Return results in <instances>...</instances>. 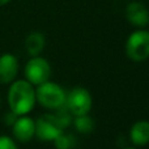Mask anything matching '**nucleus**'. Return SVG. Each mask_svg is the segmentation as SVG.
<instances>
[{
    "mask_svg": "<svg viewBox=\"0 0 149 149\" xmlns=\"http://www.w3.org/2000/svg\"><path fill=\"white\" fill-rule=\"evenodd\" d=\"M130 136L135 145H147L149 143V122L148 120H137L131 127Z\"/></svg>",
    "mask_w": 149,
    "mask_h": 149,
    "instance_id": "obj_10",
    "label": "nucleus"
},
{
    "mask_svg": "<svg viewBox=\"0 0 149 149\" xmlns=\"http://www.w3.org/2000/svg\"><path fill=\"white\" fill-rule=\"evenodd\" d=\"M65 92L60 85L51 81H46L43 84L38 85V89L36 90V98L43 107L55 109L60 107L65 103Z\"/></svg>",
    "mask_w": 149,
    "mask_h": 149,
    "instance_id": "obj_2",
    "label": "nucleus"
},
{
    "mask_svg": "<svg viewBox=\"0 0 149 149\" xmlns=\"http://www.w3.org/2000/svg\"><path fill=\"white\" fill-rule=\"evenodd\" d=\"M26 80L31 85H41L49 81L51 76V65L46 59L38 56H31V59L25 65Z\"/></svg>",
    "mask_w": 149,
    "mask_h": 149,
    "instance_id": "obj_4",
    "label": "nucleus"
},
{
    "mask_svg": "<svg viewBox=\"0 0 149 149\" xmlns=\"http://www.w3.org/2000/svg\"><path fill=\"white\" fill-rule=\"evenodd\" d=\"M0 149H18V148L10 137L0 136Z\"/></svg>",
    "mask_w": 149,
    "mask_h": 149,
    "instance_id": "obj_15",
    "label": "nucleus"
},
{
    "mask_svg": "<svg viewBox=\"0 0 149 149\" xmlns=\"http://www.w3.org/2000/svg\"><path fill=\"white\" fill-rule=\"evenodd\" d=\"M126 17L132 25L144 28L149 24V10L141 3L132 1L126 8Z\"/></svg>",
    "mask_w": 149,
    "mask_h": 149,
    "instance_id": "obj_8",
    "label": "nucleus"
},
{
    "mask_svg": "<svg viewBox=\"0 0 149 149\" xmlns=\"http://www.w3.org/2000/svg\"><path fill=\"white\" fill-rule=\"evenodd\" d=\"M45 36L39 31H33L30 33L25 39V47H26V51L30 56H38L39 54L42 52L45 47Z\"/></svg>",
    "mask_w": 149,
    "mask_h": 149,
    "instance_id": "obj_11",
    "label": "nucleus"
},
{
    "mask_svg": "<svg viewBox=\"0 0 149 149\" xmlns=\"http://www.w3.org/2000/svg\"><path fill=\"white\" fill-rule=\"evenodd\" d=\"M36 102V89L28 80H17L10 85L8 92V103L10 111L17 116L30 113Z\"/></svg>",
    "mask_w": 149,
    "mask_h": 149,
    "instance_id": "obj_1",
    "label": "nucleus"
},
{
    "mask_svg": "<svg viewBox=\"0 0 149 149\" xmlns=\"http://www.w3.org/2000/svg\"><path fill=\"white\" fill-rule=\"evenodd\" d=\"M10 0H0V5H4V4H7V3H9Z\"/></svg>",
    "mask_w": 149,
    "mask_h": 149,
    "instance_id": "obj_16",
    "label": "nucleus"
},
{
    "mask_svg": "<svg viewBox=\"0 0 149 149\" xmlns=\"http://www.w3.org/2000/svg\"><path fill=\"white\" fill-rule=\"evenodd\" d=\"M128 149H132V148H128Z\"/></svg>",
    "mask_w": 149,
    "mask_h": 149,
    "instance_id": "obj_17",
    "label": "nucleus"
},
{
    "mask_svg": "<svg viewBox=\"0 0 149 149\" xmlns=\"http://www.w3.org/2000/svg\"><path fill=\"white\" fill-rule=\"evenodd\" d=\"M18 72V60L13 54L0 56V84H8L15 80Z\"/></svg>",
    "mask_w": 149,
    "mask_h": 149,
    "instance_id": "obj_9",
    "label": "nucleus"
},
{
    "mask_svg": "<svg viewBox=\"0 0 149 149\" xmlns=\"http://www.w3.org/2000/svg\"><path fill=\"white\" fill-rule=\"evenodd\" d=\"M65 106L73 116L88 114L92 109V95L84 88H73L65 95Z\"/></svg>",
    "mask_w": 149,
    "mask_h": 149,
    "instance_id": "obj_5",
    "label": "nucleus"
},
{
    "mask_svg": "<svg viewBox=\"0 0 149 149\" xmlns=\"http://www.w3.org/2000/svg\"><path fill=\"white\" fill-rule=\"evenodd\" d=\"M13 136L21 143H26L36 136V122L26 115H20L12 124Z\"/></svg>",
    "mask_w": 149,
    "mask_h": 149,
    "instance_id": "obj_7",
    "label": "nucleus"
},
{
    "mask_svg": "<svg viewBox=\"0 0 149 149\" xmlns=\"http://www.w3.org/2000/svg\"><path fill=\"white\" fill-rule=\"evenodd\" d=\"M126 54L134 62L147 60L149 58V31H134L126 42Z\"/></svg>",
    "mask_w": 149,
    "mask_h": 149,
    "instance_id": "obj_3",
    "label": "nucleus"
},
{
    "mask_svg": "<svg viewBox=\"0 0 149 149\" xmlns=\"http://www.w3.org/2000/svg\"><path fill=\"white\" fill-rule=\"evenodd\" d=\"M60 132H63V128L54 114H45L36 122V136L42 141H52Z\"/></svg>",
    "mask_w": 149,
    "mask_h": 149,
    "instance_id": "obj_6",
    "label": "nucleus"
},
{
    "mask_svg": "<svg viewBox=\"0 0 149 149\" xmlns=\"http://www.w3.org/2000/svg\"><path fill=\"white\" fill-rule=\"evenodd\" d=\"M52 141L56 149H72L76 145V139L73 135L64 134V132H60Z\"/></svg>",
    "mask_w": 149,
    "mask_h": 149,
    "instance_id": "obj_14",
    "label": "nucleus"
},
{
    "mask_svg": "<svg viewBox=\"0 0 149 149\" xmlns=\"http://www.w3.org/2000/svg\"><path fill=\"white\" fill-rule=\"evenodd\" d=\"M54 116L56 118L58 123L60 124V127H62L63 130H64L67 126H70V124L72 123V120H73V115H72V113H71V111L68 110V107L65 106V103H64V105H62L60 107L55 109Z\"/></svg>",
    "mask_w": 149,
    "mask_h": 149,
    "instance_id": "obj_13",
    "label": "nucleus"
},
{
    "mask_svg": "<svg viewBox=\"0 0 149 149\" xmlns=\"http://www.w3.org/2000/svg\"><path fill=\"white\" fill-rule=\"evenodd\" d=\"M73 126L80 134H90L94 130V120L88 114L77 115L73 118Z\"/></svg>",
    "mask_w": 149,
    "mask_h": 149,
    "instance_id": "obj_12",
    "label": "nucleus"
}]
</instances>
